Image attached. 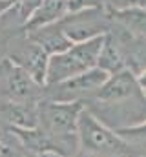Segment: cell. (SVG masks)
Returning a JSON list of instances; mask_svg holds the SVG:
<instances>
[{"label":"cell","mask_w":146,"mask_h":157,"mask_svg":"<svg viewBox=\"0 0 146 157\" xmlns=\"http://www.w3.org/2000/svg\"><path fill=\"white\" fill-rule=\"evenodd\" d=\"M66 15H68V0H40L38 7L31 15V18L28 20L24 29L31 31V29H36V28L59 22Z\"/></svg>","instance_id":"30bf717a"},{"label":"cell","mask_w":146,"mask_h":157,"mask_svg":"<svg viewBox=\"0 0 146 157\" xmlns=\"http://www.w3.org/2000/svg\"><path fill=\"white\" fill-rule=\"evenodd\" d=\"M115 133L119 137H122L126 143H130L132 146H135L137 150H141L146 155V121L135 124V126H128V128L115 130Z\"/></svg>","instance_id":"4fadbf2b"},{"label":"cell","mask_w":146,"mask_h":157,"mask_svg":"<svg viewBox=\"0 0 146 157\" xmlns=\"http://www.w3.org/2000/svg\"><path fill=\"white\" fill-rule=\"evenodd\" d=\"M111 20L121 26L122 29L130 31L132 35H144L146 37V7L132 6L119 11H110Z\"/></svg>","instance_id":"7c38bea8"},{"label":"cell","mask_w":146,"mask_h":157,"mask_svg":"<svg viewBox=\"0 0 146 157\" xmlns=\"http://www.w3.org/2000/svg\"><path fill=\"white\" fill-rule=\"evenodd\" d=\"M108 73L101 68H93L68 80L44 86V99L55 102H88L108 80Z\"/></svg>","instance_id":"5b68a950"},{"label":"cell","mask_w":146,"mask_h":157,"mask_svg":"<svg viewBox=\"0 0 146 157\" xmlns=\"http://www.w3.org/2000/svg\"><path fill=\"white\" fill-rule=\"evenodd\" d=\"M77 157H144L141 150L126 143L111 128L99 122L86 108H82L77 121Z\"/></svg>","instance_id":"3957f363"},{"label":"cell","mask_w":146,"mask_h":157,"mask_svg":"<svg viewBox=\"0 0 146 157\" xmlns=\"http://www.w3.org/2000/svg\"><path fill=\"white\" fill-rule=\"evenodd\" d=\"M102 42H104V37H97V39L86 40V42L73 44L71 48H68L62 53L51 55L48 59L46 86L68 80V78L77 77L84 71L97 68Z\"/></svg>","instance_id":"277c9868"},{"label":"cell","mask_w":146,"mask_h":157,"mask_svg":"<svg viewBox=\"0 0 146 157\" xmlns=\"http://www.w3.org/2000/svg\"><path fill=\"white\" fill-rule=\"evenodd\" d=\"M26 33L29 35V39L33 42H36L48 53V57L62 53V51H66L68 48L73 46V42L62 33V29H60V26L57 22L42 26V28H36V29H31V31H26Z\"/></svg>","instance_id":"9c48e42d"},{"label":"cell","mask_w":146,"mask_h":157,"mask_svg":"<svg viewBox=\"0 0 146 157\" xmlns=\"http://www.w3.org/2000/svg\"><path fill=\"white\" fill-rule=\"evenodd\" d=\"M84 108L115 132L146 121V95L137 77L130 70H122L110 75L97 95L84 102Z\"/></svg>","instance_id":"6da1fadb"},{"label":"cell","mask_w":146,"mask_h":157,"mask_svg":"<svg viewBox=\"0 0 146 157\" xmlns=\"http://www.w3.org/2000/svg\"><path fill=\"white\" fill-rule=\"evenodd\" d=\"M73 44L104 37L111 28V15L106 7H88L71 11L57 22Z\"/></svg>","instance_id":"8992f818"},{"label":"cell","mask_w":146,"mask_h":157,"mask_svg":"<svg viewBox=\"0 0 146 157\" xmlns=\"http://www.w3.org/2000/svg\"><path fill=\"white\" fill-rule=\"evenodd\" d=\"M144 95H146V93H144Z\"/></svg>","instance_id":"9a60e30c"},{"label":"cell","mask_w":146,"mask_h":157,"mask_svg":"<svg viewBox=\"0 0 146 157\" xmlns=\"http://www.w3.org/2000/svg\"><path fill=\"white\" fill-rule=\"evenodd\" d=\"M97 68H101L108 75H113V73H119V71L126 70L122 49H121L117 39L111 33L104 35V42H102V48H101V53H99V60H97Z\"/></svg>","instance_id":"8fae6325"},{"label":"cell","mask_w":146,"mask_h":157,"mask_svg":"<svg viewBox=\"0 0 146 157\" xmlns=\"http://www.w3.org/2000/svg\"><path fill=\"white\" fill-rule=\"evenodd\" d=\"M6 59L13 62L15 66L22 68L26 73H29L36 82L46 84V70H48V53L29 39L26 31H20L7 46Z\"/></svg>","instance_id":"ba28073f"},{"label":"cell","mask_w":146,"mask_h":157,"mask_svg":"<svg viewBox=\"0 0 146 157\" xmlns=\"http://www.w3.org/2000/svg\"><path fill=\"white\" fill-rule=\"evenodd\" d=\"M132 6H141L146 7V0H106V9L108 11H119V9H126Z\"/></svg>","instance_id":"5bb4252c"},{"label":"cell","mask_w":146,"mask_h":157,"mask_svg":"<svg viewBox=\"0 0 146 157\" xmlns=\"http://www.w3.org/2000/svg\"><path fill=\"white\" fill-rule=\"evenodd\" d=\"M144 157H146V155H144Z\"/></svg>","instance_id":"2e32d148"},{"label":"cell","mask_w":146,"mask_h":157,"mask_svg":"<svg viewBox=\"0 0 146 157\" xmlns=\"http://www.w3.org/2000/svg\"><path fill=\"white\" fill-rule=\"evenodd\" d=\"M82 102H55L42 99L36 104V128L48 137L51 152L59 157L79 155L77 121Z\"/></svg>","instance_id":"7a4b0ae2"},{"label":"cell","mask_w":146,"mask_h":157,"mask_svg":"<svg viewBox=\"0 0 146 157\" xmlns=\"http://www.w3.org/2000/svg\"><path fill=\"white\" fill-rule=\"evenodd\" d=\"M44 86L46 84L36 82L29 73L7 59L0 60V99L20 104H36L44 99Z\"/></svg>","instance_id":"52a82bcc"}]
</instances>
